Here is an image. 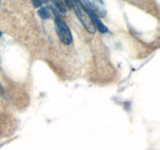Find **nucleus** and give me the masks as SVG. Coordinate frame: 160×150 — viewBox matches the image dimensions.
<instances>
[{"instance_id":"obj_1","label":"nucleus","mask_w":160,"mask_h":150,"mask_svg":"<svg viewBox=\"0 0 160 150\" xmlns=\"http://www.w3.org/2000/svg\"><path fill=\"white\" fill-rule=\"evenodd\" d=\"M72 8H73L77 17L81 22L84 28L87 30L88 32L90 34H95L96 29L90 13L84 4L80 0H72Z\"/></svg>"},{"instance_id":"obj_2","label":"nucleus","mask_w":160,"mask_h":150,"mask_svg":"<svg viewBox=\"0 0 160 150\" xmlns=\"http://www.w3.org/2000/svg\"><path fill=\"white\" fill-rule=\"evenodd\" d=\"M56 31L59 40L66 45H69L73 42V36L68 25L60 17H56L55 20Z\"/></svg>"},{"instance_id":"obj_3","label":"nucleus","mask_w":160,"mask_h":150,"mask_svg":"<svg viewBox=\"0 0 160 150\" xmlns=\"http://www.w3.org/2000/svg\"><path fill=\"white\" fill-rule=\"evenodd\" d=\"M84 6L88 11L98 17H105L106 9L102 0H83Z\"/></svg>"},{"instance_id":"obj_4","label":"nucleus","mask_w":160,"mask_h":150,"mask_svg":"<svg viewBox=\"0 0 160 150\" xmlns=\"http://www.w3.org/2000/svg\"><path fill=\"white\" fill-rule=\"evenodd\" d=\"M47 7L52 11L56 17H62L65 16L67 9L66 6L61 0H44Z\"/></svg>"},{"instance_id":"obj_5","label":"nucleus","mask_w":160,"mask_h":150,"mask_svg":"<svg viewBox=\"0 0 160 150\" xmlns=\"http://www.w3.org/2000/svg\"><path fill=\"white\" fill-rule=\"evenodd\" d=\"M88 12L89 13H90L91 17H92V21H93L94 25H95V29H98V31H99L100 33H102V34H106V33H107L108 31H109V30H108L107 27L100 20L99 17H97L96 15L92 13L90 11H88Z\"/></svg>"},{"instance_id":"obj_6","label":"nucleus","mask_w":160,"mask_h":150,"mask_svg":"<svg viewBox=\"0 0 160 150\" xmlns=\"http://www.w3.org/2000/svg\"><path fill=\"white\" fill-rule=\"evenodd\" d=\"M38 14L43 20H48L51 17L50 9L48 7H43V6H41L40 9L38 11Z\"/></svg>"},{"instance_id":"obj_7","label":"nucleus","mask_w":160,"mask_h":150,"mask_svg":"<svg viewBox=\"0 0 160 150\" xmlns=\"http://www.w3.org/2000/svg\"><path fill=\"white\" fill-rule=\"evenodd\" d=\"M31 1L34 8L41 7L43 4V0H31Z\"/></svg>"},{"instance_id":"obj_8","label":"nucleus","mask_w":160,"mask_h":150,"mask_svg":"<svg viewBox=\"0 0 160 150\" xmlns=\"http://www.w3.org/2000/svg\"><path fill=\"white\" fill-rule=\"evenodd\" d=\"M0 94H2V87L1 84H0Z\"/></svg>"},{"instance_id":"obj_9","label":"nucleus","mask_w":160,"mask_h":150,"mask_svg":"<svg viewBox=\"0 0 160 150\" xmlns=\"http://www.w3.org/2000/svg\"><path fill=\"white\" fill-rule=\"evenodd\" d=\"M2 32H1V31H0V38L2 37Z\"/></svg>"},{"instance_id":"obj_10","label":"nucleus","mask_w":160,"mask_h":150,"mask_svg":"<svg viewBox=\"0 0 160 150\" xmlns=\"http://www.w3.org/2000/svg\"><path fill=\"white\" fill-rule=\"evenodd\" d=\"M0 2H1V0H0Z\"/></svg>"}]
</instances>
